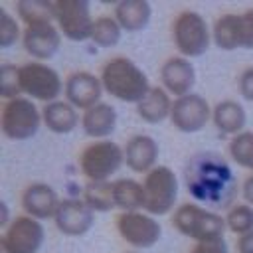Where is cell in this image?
Wrapping results in <instances>:
<instances>
[{
    "label": "cell",
    "instance_id": "cell-1",
    "mask_svg": "<svg viewBox=\"0 0 253 253\" xmlns=\"http://www.w3.org/2000/svg\"><path fill=\"white\" fill-rule=\"evenodd\" d=\"M215 154L194 156V162L188 164L186 182L188 190L202 202L215 204V208H227L235 192V178L229 166L223 160H217Z\"/></svg>",
    "mask_w": 253,
    "mask_h": 253
},
{
    "label": "cell",
    "instance_id": "cell-2",
    "mask_svg": "<svg viewBox=\"0 0 253 253\" xmlns=\"http://www.w3.org/2000/svg\"><path fill=\"white\" fill-rule=\"evenodd\" d=\"M101 83H103V89L123 101V103H134L138 105L146 93L152 89L150 83H148V77L146 73L128 57H111L103 69H101Z\"/></svg>",
    "mask_w": 253,
    "mask_h": 253
},
{
    "label": "cell",
    "instance_id": "cell-3",
    "mask_svg": "<svg viewBox=\"0 0 253 253\" xmlns=\"http://www.w3.org/2000/svg\"><path fill=\"white\" fill-rule=\"evenodd\" d=\"M172 225L186 237L194 239L196 243L223 237L227 223L215 211H210L198 204H182L176 208L172 215Z\"/></svg>",
    "mask_w": 253,
    "mask_h": 253
},
{
    "label": "cell",
    "instance_id": "cell-4",
    "mask_svg": "<svg viewBox=\"0 0 253 253\" xmlns=\"http://www.w3.org/2000/svg\"><path fill=\"white\" fill-rule=\"evenodd\" d=\"M172 40L180 55L186 59L204 55L213 42L206 18L194 10H184L176 16L172 24Z\"/></svg>",
    "mask_w": 253,
    "mask_h": 253
},
{
    "label": "cell",
    "instance_id": "cell-5",
    "mask_svg": "<svg viewBox=\"0 0 253 253\" xmlns=\"http://www.w3.org/2000/svg\"><path fill=\"white\" fill-rule=\"evenodd\" d=\"M125 164V148L113 140H95L79 154V168L89 182H109Z\"/></svg>",
    "mask_w": 253,
    "mask_h": 253
},
{
    "label": "cell",
    "instance_id": "cell-6",
    "mask_svg": "<svg viewBox=\"0 0 253 253\" xmlns=\"http://www.w3.org/2000/svg\"><path fill=\"white\" fill-rule=\"evenodd\" d=\"M42 109L28 97H18L6 101L2 107L0 126L6 138L10 140H28L32 138L42 126Z\"/></svg>",
    "mask_w": 253,
    "mask_h": 253
},
{
    "label": "cell",
    "instance_id": "cell-7",
    "mask_svg": "<svg viewBox=\"0 0 253 253\" xmlns=\"http://www.w3.org/2000/svg\"><path fill=\"white\" fill-rule=\"evenodd\" d=\"M144 188V211L150 215H166L172 211L178 198V178L172 168L156 166L142 182Z\"/></svg>",
    "mask_w": 253,
    "mask_h": 253
},
{
    "label": "cell",
    "instance_id": "cell-8",
    "mask_svg": "<svg viewBox=\"0 0 253 253\" xmlns=\"http://www.w3.org/2000/svg\"><path fill=\"white\" fill-rule=\"evenodd\" d=\"M20 89L22 95H28V99L53 103L65 89V83L61 81L59 73L49 67L47 63L30 61L20 65Z\"/></svg>",
    "mask_w": 253,
    "mask_h": 253
},
{
    "label": "cell",
    "instance_id": "cell-9",
    "mask_svg": "<svg viewBox=\"0 0 253 253\" xmlns=\"http://www.w3.org/2000/svg\"><path fill=\"white\" fill-rule=\"evenodd\" d=\"M213 43L223 51L253 49V8L239 14H223L211 28Z\"/></svg>",
    "mask_w": 253,
    "mask_h": 253
},
{
    "label": "cell",
    "instance_id": "cell-10",
    "mask_svg": "<svg viewBox=\"0 0 253 253\" xmlns=\"http://www.w3.org/2000/svg\"><path fill=\"white\" fill-rule=\"evenodd\" d=\"M55 22L63 38L71 42L91 40L95 20L91 18V6L87 0H57Z\"/></svg>",
    "mask_w": 253,
    "mask_h": 253
},
{
    "label": "cell",
    "instance_id": "cell-11",
    "mask_svg": "<svg viewBox=\"0 0 253 253\" xmlns=\"http://www.w3.org/2000/svg\"><path fill=\"white\" fill-rule=\"evenodd\" d=\"M117 231L134 249H148L162 237V225L146 211H123L117 217Z\"/></svg>",
    "mask_w": 253,
    "mask_h": 253
},
{
    "label": "cell",
    "instance_id": "cell-12",
    "mask_svg": "<svg viewBox=\"0 0 253 253\" xmlns=\"http://www.w3.org/2000/svg\"><path fill=\"white\" fill-rule=\"evenodd\" d=\"M43 225L30 215H16L2 233L4 253H38L43 245Z\"/></svg>",
    "mask_w": 253,
    "mask_h": 253
},
{
    "label": "cell",
    "instance_id": "cell-13",
    "mask_svg": "<svg viewBox=\"0 0 253 253\" xmlns=\"http://www.w3.org/2000/svg\"><path fill=\"white\" fill-rule=\"evenodd\" d=\"M211 111L213 109L210 107V103L202 95L190 93V95L174 99L170 123L180 132H198L211 119Z\"/></svg>",
    "mask_w": 253,
    "mask_h": 253
},
{
    "label": "cell",
    "instance_id": "cell-14",
    "mask_svg": "<svg viewBox=\"0 0 253 253\" xmlns=\"http://www.w3.org/2000/svg\"><path fill=\"white\" fill-rule=\"evenodd\" d=\"M103 83L101 77L89 73V71H75L65 79V101L71 103L75 109L87 111L101 103L103 97Z\"/></svg>",
    "mask_w": 253,
    "mask_h": 253
},
{
    "label": "cell",
    "instance_id": "cell-15",
    "mask_svg": "<svg viewBox=\"0 0 253 253\" xmlns=\"http://www.w3.org/2000/svg\"><path fill=\"white\" fill-rule=\"evenodd\" d=\"M53 221L63 235L79 237L93 227V210L79 198H65L61 200Z\"/></svg>",
    "mask_w": 253,
    "mask_h": 253
},
{
    "label": "cell",
    "instance_id": "cell-16",
    "mask_svg": "<svg viewBox=\"0 0 253 253\" xmlns=\"http://www.w3.org/2000/svg\"><path fill=\"white\" fill-rule=\"evenodd\" d=\"M22 43H24L26 53H30L36 61H45L57 53L61 45V32L53 24L32 26L24 30Z\"/></svg>",
    "mask_w": 253,
    "mask_h": 253
},
{
    "label": "cell",
    "instance_id": "cell-17",
    "mask_svg": "<svg viewBox=\"0 0 253 253\" xmlns=\"http://www.w3.org/2000/svg\"><path fill=\"white\" fill-rule=\"evenodd\" d=\"M160 81H162V87L170 95H176V99H178V97L192 93V87L196 83V69L190 63V59H186L182 55H174L162 63Z\"/></svg>",
    "mask_w": 253,
    "mask_h": 253
},
{
    "label": "cell",
    "instance_id": "cell-18",
    "mask_svg": "<svg viewBox=\"0 0 253 253\" xmlns=\"http://www.w3.org/2000/svg\"><path fill=\"white\" fill-rule=\"evenodd\" d=\"M59 204H61V200H59L57 192L49 184H43V182L30 184L22 194V208H24L26 215L40 219V221L55 217Z\"/></svg>",
    "mask_w": 253,
    "mask_h": 253
},
{
    "label": "cell",
    "instance_id": "cell-19",
    "mask_svg": "<svg viewBox=\"0 0 253 253\" xmlns=\"http://www.w3.org/2000/svg\"><path fill=\"white\" fill-rule=\"evenodd\" d=\"M158 152V142L150 134H134L125 146V164L132 172L148 174L152 168H156Z\"/></svg>",
    "mask_w": 253,
    "mask_h": 253
},
{
    "label": "cell",
    "instance_id": "cell-20",
    "mask_svg": "<svg viewBox=\"0 0 253 253\" xmlns=\"http://www.w3.org/2000/svg\"><path fill=\"white\" fill-rule=\"evenodd\" d=\"M83 132L95 140H107L117 126V109L109 103H99L81 115Z\"/></svg>",
    "mask_w": 253,
    "mask_h": 253
},
{
    "label": "cell",
    "instance_id": "cell-21",
    "mask_svg": "<svg viewBox=\"0 0 253 253\" xmlns=\"http://www.w3.org/2000/svg\"><path fill=\"white\" fill-rule=\"evenodd\" d=\"M211 121H213L215 128L219 132L229 134V136H237L245 128L247 113H245V109H243L241 103H237L233 99H225V101H219L213 107Z\"/></svg>",
    "mask_w": 253,
    "mask_h": 253
},
{
    "label": "cell",
    "instance_id": "cell-22",
    "mask_svg": "<svg viewBox=\"0 0 253 253\" xmlns=\"http://www.w3.org/2000/svg\"><path fill=\"white\" fill-rule=\"evenodd\" d=\"M42 119H43V125L47 126V130H51L55 134H67L79 125L77 109L71 103L59 101V99L53 101V103L43 105Z\"/></svg>",
    "mask_w": 253,
    "mask_h": 253
},
{
    "label": "cell",
    "instance_id": "cell-23",
    "mask_svg": "<svg viewBox=\"0 0 253 253\" xmlns=\"http://www.w3.org/2000/svg\"><path fill=\"white\" fill-rule=\"evenodd\" d=\"M113 16L125 32H140L150 22L152 8L146 0H121L115 4Z\"/></svg>",
    "mask_w": 253,
    "mask_h": 253
},
{
    "label": "cell",
    "instance_id": "cell-24",
    "mask_svg": "<svg viewBox=\"0 0 253 253\" xmlns=\"http://www.w3.org/2000/svg\"><path fill=\"white\" fill-rule=\"evenodd\" d=\"M172 99L164 87H152L146 97L136 105V115L150 125H158L164 119H170L172 113Z\"/></svg>",
    "mask_w": 253,
    "mask_h": 253
},
{
    "label": "cell",
    "instance_id": "cell-25",
    "mask_svg": "<svg viewBox=\"0 0 253 253\" xmlns=\"http://www.w3.org/2000/svg\"><path fill=\"white\" fill-rule=\"evenodd\" d=\"M115 206L123 211H140L144 210V188L132 178L113 180Z\"/></svg>",
    "mask_w": 253,
    "mask_h": 253
},
{
    "label": "cell",
    "instance_id": "cell-26",
    "mask_svg": "<svg viewBox=\"0 0 253 253\" xmlns=\"http://www.w3.org/2000/svg\"><path fill=\"white\" fill-rule=\"evenodd\" d=\"M16 14L26 24V28L53 24L55 22V2H49V0H20L16 4Z\"/></svg>",
    "mask_w": 253,
    "mask_h": 253
},
{
    "label": "cell",
    "instance_id": "cell-27",
    "mask_svg": "<svg viewBox=\"0 0 253 253\" xmlns=\"http://www.w3.org/2000/svg\"><path fill=\"white\" fill-rule=\"evenodd\" d=\"M93 211H111L115 210V192H113V182H89L83 188V198H81Z\"/></svg>",
    "mask_w": 253,
    "mask_h": 253
},
{
    "label": "cell",
    "instance_id": "cell-28",
    "mask_svg": "<svg viewBox=\"0 0 253 253\" xmlns=\"http://www.w3.org/2000/svg\"><path fill=\"white\" fill-rule=\"evenodd\" d=\"M123 28L115 20V16H99L95 18L93 32H91V42L101 45V47H113L121 42Z\"/></svg>",
    "mask_w": 253,
    "mask_h": 253
},
{
    "label": "cell",
    "instance_id": "cell-29",
    "mask_svg": "<svg viewBox=\"0 0 253 253\" xmlns=\"http://www.w3.org/2000/svg\"><path fill=\"white\" fill-rule=\"evenodd\" d=\"M229 156L237 166L253 172V132L251 130H243L241 134L231 136Z\"/></svg>",
    "mask_w": 253,
    "mask_h": 253
},
{
    "label": "cell",
    "instance_id": "cell-30",
    "mask_svg": "<svg viewBox=\"0 0 253 253\" xmlns=\"http://www.w3.org/2000/svg\"><path fill=\"white\" fill-rule=\"evenodd\" d=\"M225 223H227V229L237 235H245V233L253 231V206H249V204L231 206L227 210Z\"/></svg>",
    "mask_w": 253,
    "mask_h": 253
},
{
    "label": "cell",
    "instance_id": "cell-31",
    "mask_svg": "<svg viewBox=\"0 0 253 253\" xmlns=\"http://www.w3.org/2000/svg\"><path fill=\"white\" fill-rule=\"evenodd\" d=\"M0 93L6 101L22 97L20 89V67L12 63H2L0 67Z\"/></svg>",
    "mask_w": 253,
    "mask_h": 253
},
{
    "label": "cell",
    "instance_id": "cell-32",
    "mask_svg": "<svg viewBox=\"0 0 253 253\" xmlns=\"http://www.w3.org/2000/svg\"><path fill=\"white\" fill-rule=\"evenodd\" d=\"M18 20L4 8H0V47H10L22 38Z\"/></svg>",
    "mask_w": 253,
    "mask_h": 253
},
{
    "label": "cell",
    "instance_id": "cell-33",
    "mask_svg": "<svg viewBox=\"0 0 253 253\" xmlns=\"http://www.w3.org/2000/svg\"><path fill=\"white\" fill-rule=\"evenodd\" d=\"M190 253H227V243L223 237L200 241L190 249Z\"/></svg>",
    "mask_w": 253,
    "mask_h": 253
},
{
    "label": "cell",
    "instance_id": "cell-34",
    "mask_svg": "<svg viewBox=\"0 0 253 253\" xmlns=\"http://www.w3.org/2000/svg\"><path fill=\"white\" fill-rule=\"evenodd\" d=\"M237 85H239V95L253 103V65L245 67L241 71V75L237 79Z\"/></svg>",
    "mask_w": 253,
    "mask_h": 253
},
{
    "label": "cell",
    "instance_id": "cell-35",
    "mask_svg": "<svg viewBox=\"0 0 253 253\" xmlns=\"http://www.w3.org/2000/svg\"><path fill=\"white\" fill-rule=\"evenodd\" d=\"M237 251L239 253H253V231L237 237Z\"/></svg>",
    "mask_w": 253,
    "mask_h": 253
},
{
    "label": "cell",
    "instance_id": "cell-36",
    "mask_svg": "<svg viewBox=\"0 0 253 253\" xmlns=\"http://www.w3.org/2000/svg\"><path fill=\"white\" fill-rule=\"evenodd\" d=\"M241 194H243L245 202H247L249 206H253V174L245 178V182H243V188H241Z\"/></svg>",
    "mask_w": 253,
    "mask_h": 253
}]
</instances>
